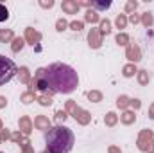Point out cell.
Instances as JSON below:
<instances>
[{
  "instance_id": "obj_3",
  "label": "cell",
  "mask_w": 154,
  "mask_h": 153,
  "mask_svg": "<svg viewBox=\"0 0 154 153\" xmlns=\"http://www.w3.org/2000/svg\"><path fill=\"white\" fill-rule=\"evenodd\" d=\"M16 72H18L16 63L11 58L0 54V86H4L5 83H9L13 77L16 76Z\"/></svg>"
},
{
  "instance_id": "obj_6",
  "label": "cell",
  "mask_w": 154,
  "mask_h": 153,
  "mask_svg": "<svg viewBox=\"0 0 154 153\" xmlns=\"http://www.w3.org/2000/svg\"><path fill=\"white\" fill-rule=\"evenodd\" d=\"M0 153H2V151H0Z\"/></svg>"
},
{
  "instance_id": "obj_2",
  "label": "cell",
  "mask_w": 154,
  "mask_h": 153,
  "mask_svg": "<svg viewBox=\"0 0 154 153\" xmlns=\"http://www.w3.org/2000/svg\"><path fill=\"white\" fill-rule=\"evenodd\" d=\"M75 137L68 126H54L45 133V144L48 153H70Z\"/></svg>"
},
{
  "instance_id": "obj_4",
  "label": "cell",
  "mask_w": 154,
  "mask_h": 153,
  "mask_svg": "<svg viewBox=\"0 0 154 153\" xmlns=\"http://www.w3.org/2000/svg\"><path fill=\"white\" fill-rule=\"evenodd\" d=\"M7 18H9V11L4 4H0V22H5Z\"/></svg>"
},
{
  "instance_id": "obj_1",
  "label": "cell",
  "mask_w": 154,
  "mask_h": 153,
  "mask_svg": "<svg viewBox=\"0 0 154 153\" xmlns=\"http://www.w3.org/2000/svg\"><path fill=\"white\" fill-rule=\"evenodd\" d=\"M39 90H50L54 94H72L79 85L75 69L66 63H50L45 69H39L36 74Z\"/></svg>"
},
{
  "instance_id": "obj_5",
  "label": "cell",
  "mask_w": 154,
  "mask_h": 153,
  "mask_svg": "<svg viewBox=\"0 0 154 153\" xmlns=\"http://www.w3.org/2000/svg\"><path fill=\"white\" fill-rule=\"evenodd\" d=\"M111 5V2H106V4H97V2H93V7H97V9H106V7H109Z\"/></svg>"
}]
</instances>
